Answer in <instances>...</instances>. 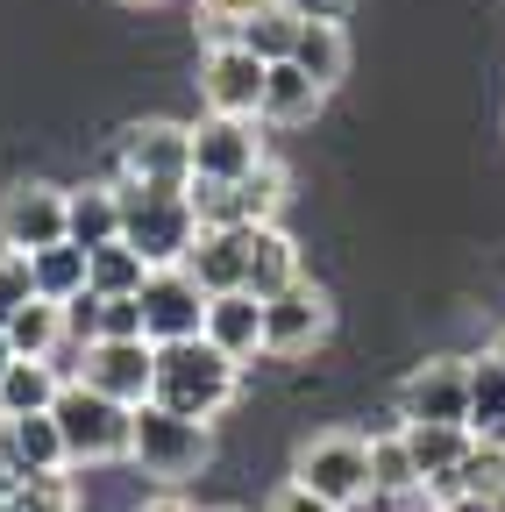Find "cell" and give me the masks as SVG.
Listing matches in <instances>:
<instances>
[{
  "mask_svg": "<svg viewBox=\"0 0 505 512\" xmlns=\"http://www.w3.org/2000/svg\"><path fill=\"white\" fill-rule=\"evenodd\" d=\"M93 342H143V306H136V299H100Z\"/></svg>",
  "mask_w": 505,
  "mask_h": 512,
  "instance_id": "cell-31",
  "label": "cell"
},
{
  "mask_svg": "<svg viewBox=\"0 0 505 512\" xmlns=\"http://www.w3.org/2000/svg\"><path fill=\"white\" fill-rule=\"evenodd\" d=\"M242 256H249V271H242V292L249 299H278L285 285H299V242L271 221V228H242Z\"/></svg>",
  "mask_w": 505,
  "mask_h": 512,
  "instance_id": "cell-16",
  "label": "cell"
},
{
  "mask_svg": "<svg viewBox=\"0 0 505 512\" xmlns=\"http://www.w3.org/2000/svg\"><path fill=\"white\" fill-rule=\"evenodd\" d=\"M200 342H214L235 370H242V363H257V356H264V299H249V292H221V299H207Z\"/></svg>",
  "mask_w": 505,
  "mask_h": 512,
  "instance_id": "cell-15",
  "label": "cell"
},
{
  "mask_svg": "<svg viewBox=\"0 0 505 512\" xmlns=\"http://www.w3.org/2000/svg\"><path fill=\"white\" fill-rule=\"evenodd\" d=\"M491 363H498V370H505V335H498V342H491Z\"/></svg>",
  "mask_w": 505,
  "mask_h": 512,
  "instance_id": "cell-38",
  "label": "cell"
},
{
  "mask_svg": "<svg viewBox=\"0 0 505 512\" xmlns=\"http://www.w3.org/2000/svg\"><path fill=\"white\" fill-rule=\"evenodd\" d=\"M292 484L313 491L321 505H335V512L370 498V441L363 434H313L292 463Z\"/></svg>",
  "mask_w": 505,
  "mask_h": 512,
  "instance_id": "cell-6",
  "label": "cell"
},
{
  "mask_svg": "<svg viewBox=\"0 0 505 512\" xmlns=\"http://www.w3.org/2000/svg\"><path fill=\"white\" fill-rule=\"evenodd\" d=\"M399 427H470V363L434 356L399 384Z\"/></svg>",
  "mask_w": 505,
  "mask_h": 512,
  "instance_id": "cell-8",
  "label": "cell"
},
{
  "mask_svg": "<svg viewBox=\"0 0 505 512\" xmlns=\"http://www.w3.org/2000/svg\"><path fill=\"white\" fill-rule=\"evenodd\" d=\"M399 441H406V456H413L420 484H434V477H449V470L463 463L470 427H399Z\"/></svg>",
  "mask_w": 505,
  "mask_h": 512,
  "instance_id": "cell-27",
  "label": "cell"
},
{
  "mask_svg": "<svg viewBox=\"0 0 505 512\" xmlns=\"http://www.w3.org/2000/svg\"><path fill=\"white\" fill-rule=\"evenodd\" d=\"M150 370H157L150 342H93L72 363V384H86V392H100V399L136 413V406H150Z\"/></svg>",
  "mask_w": 505,
  "mask_h": 512,
  "instance_id": "cell-11",
  "label": "cell"
},
{
  "mask_svg": "<svg viewBox=\"0 0 505 512\" xmlns=\"http://www.w3.org/2000/svg\"><path fill=\"white\" fill-rule=\"evenodd\" d=\"M22 299H36V292H29V256H8V249H0V328H8V313H15Z\"/></svg>",
  "mask_w": 505,
  "mask_h": 512,
  "instance_id": "cell-32",
  "label": "cell"
},
{
  "mask_svg": "<svg viewBox=\"0 0 505 512\" xmlns=\"http://www.w3.org/2000/svg\"><path fill=\"white\" fill-rule=\"evenodd\" d=\"M65 242L72 249H107V242H121V207H114V192L107 185H79V192H65Z\"/></svg>",
  "mask_w": 505,
  "mask_h": 512,
  "instance_id": "cell-18",
  "label": "cell"
},
{
  "mask_svg": "<svg viewBox=\"0 0 505 512\" xmlns=\"http://www.w3.org/2000/svg\"><path fill=\"white\" fill-rule=\"evenodd\" d=\"M185 278L200 285V299H221V292H242V271H249V256H242V228H200V242L185 249Z\"/></svg>",
  "mask_w": 505,
  "mask_h": 512,
  "instance_id": "cell-17",
  "label": "cell"
},
{
  "mask_svg": "<svg viewBox=\"0 0 505 512\" xmlns=\"http://www.w3.org/2000/svg\"><path fill=\"white\" fill-rule=\"evenodd\" d=\"M150 356H157V370H150V406H164V413H178V420H200V427L235 406L242 370H235L214 342H171V349H150Z\"/></svg>",
  "mask_w": 505,
  "mask_h": 512,
  "instance_id": "cell-1",
  "label": "cell"
},
{
  "mask_svg": "<svg viewBox=\"0 0 505 512\" xmlns=\"http://www.w3.org/2000/svg\"><path fill=\"white\" fill-rule=\"evenodd\" d=\"M328 320H335V306H328V292L313 278L285 285L278 299H264V356H306L328 335Z\"/></svg>",
  "mask_w": 505,
  "mask_h": 512,
  "instance_id": "cell-14",
  "label": "cell"
},
{
  "mask_svg": "<svg viewBox=\"0 0 505 512\" xmlns=\"http://www.w3.org/2000/svg\"><path fill=\"white\" fill-rule=\"evenodd\" d=\"M185 143H193V178L207 185H235L264 164V136L257 121H228V114H200L193 128H185Z\"/></svg>",
  "mask_w": 505,
  "mask_h": 512,
  "instance_id": "cell-9",
  "label": "cell"
},
{
  "mask_svg": "<svg viewBox=\"0 0 505 512\" xmlns=\"http://www.w3.org/2000/svg\"><path fill=\"white\" fill-rule=\"evenodd\" d=\"M434 512H491V505H470V498H456V505H434Z\"/></svg>",
  "mask_w": 505,
  "mask_h": 512,
  "instance_id": "cell-37",
  "label": "cell"
},
{
  "mask_svg": "<svg viewBox=\"0 0 505 512\" xmlns=\"http://www.w3.org/2000/svg\"><path fill=\"white\" fill-rule=\"evenodd\" d=\"M65 242V185H15L8 200H0V249L8 256H43Z\"/></svg>",
  "mask_w": 505,
  "mask_h": 512,
  "instance_id": "cell-10",
  "label": "cell"
},
{
  "mask_svg": "<svg viewBox=\"0 0 505 512\" xmlns=\"http://www.w3.org/2000/svg\"><path fill=\"white\" fill-rule=\"evenodd\" d=\"M143 278H150V264H143L129 242H107V249L86 256V292H93V299H136Z\"/></svg>",
  "mask_w": 505,
  "mask_h": 512,
  "instance_id": "cell-25",
  "label": "cell"
},
{
  "mask_svg": "<svg viewBox=\"0 0 505 512\" xmlns=\"http://www.w3.org/2000/svg\"><path fill=\"white\" fill-rule=\"evenodd\" d=\"M235 43L257 57V64H285V57H292V43H299V15H292V8H264L257 22L235 36Z\"/></svg>",
  "mask_w": 505,
  "mask_h": 512,
  "instance_id": "cell-28",
  "label": "cell"
},
{
  "mask_svg": "<svg viewBox=\"0 0 505 512\" xmlns=\"http://www.w3.org/2000/svg\"><path fill=\"white\" fill-rule=\"evenodd\" d=\"M285 64H299V72L328 93V86L349 72V36H342L335 22H299V43H292V57H285Z\"/></svg>",
  "mask_w": 505,
  "mask_h": 512,
  "instance_id": "cell-23",
  "label": "cell"
},
{
  "mask_svg": "<svg viewBox=\"0 0 505 512\" xmlns=\"http://www.w3.org/2000/svg\"><path fill=\"white\" fill-rule=\"evenodd\" d=\"M292 15H299V22H335V29H342V22H349V0H292Z\"/></svg>",
  "mask_w": 505,
  "mask_h": 512,
  "instance_id": "cell-33",
  "label": "cell"
},
{
  "mask_svg": "<svg viewBox=\"0 0 505 512\" xmlns=\"http://www.w3.org/2000/svg\"><path fill=\"white\" fill-rule=\"evenodd\" d=\"M491 427H505V370L491 356H477L470 363V434H491Z\"/></svg>",
  "mask_w": 505,
  "mask_h": 512,
  "instance_id": "cell-29",
  "label": "cell"
},
{
  "mask_svg": "<svg viewBox=\"0 0 505 512\" xmlns=\"http://www.w3.org/2000/svg\"><path fill=\"white\" fill-rule=\"evenodd\" d=\"M114 164H121V178L157 185V192H185V185H193V143H185L178 121H136V128H121Z\"/></svg>",
  "mask_w": 505,
  "mask_h": 512,
  "instance_id": "cell-7",
  "label": "cell"
},
{
  "mask_svg": "<svg viewBox=\"0 0 505 512\" xmlns=\"http://www.w3.org/2000/svg\"><path fill=\"white\" fill-rule=\"evenodd\" d=\"M50 427H57V441H65V463H114V456H129V406L86 392V384H57Z\"/></svg>",
  "mask_w": 505,
  "mask_h": 512,
  "instance_id": "cell-3",
  "label": "cell"
},
{
  "mask_svg": "<svg viewBox=\"0 0 505 512\" xmlns=\"http://www.w3.org/2000/svg\"><path fill=\"white\" fill-rule=\"evenodd\" d=\"M264 72H271V64H257L242 43H214V50L200 57V100H207V114L257 121V107H264Z\"/></svg>",
  "mask_w": 505,
  "mask_h": 512,
  "instance_id": "cell-13",
  "label": "cell"
},
{
  "mask_svg": "<svg viewBox=\"0 0 505 512\" xmlns=\"http://www.w3.org/2000/svg\"><path fill=\"white\" fill-rule=\"evenodd\" d=\"M342 512H399L392 498H356V505H342Z\"/></svg>",
  "mask_w": 505,
  "mask_h": 512,
  "instance_id": "cell-36",
  "label": "cell"
},
{
  "mask_svg": "<svg viewBox=\"0 0 505 512\" xmlns=\"http://www.w3.org/2000/svg\"><path fill=\"white\" fill-rule=\"evenodd\" d=\"M8 512H72V484L65 477H22Z\"/></svg>",
  "mask_w": 505,
  "mask_h": 512,
  "instance_id": "cell-30",
  "label": "cell"
},
{
  "mask_svg": "<svg viewBox=\"0 0 505 512\" xmlns=\"http://www.w3.org/2000/svg\"><path fill=\"white\" fill-rule=\"evenodd\" d=\"M185 200H193V221H200V228H271L278 207H285V171L264 157L257 171L235 178V185L193 178V185H185Z\"/></svg>",
  "mask_w": 505,
  "mask_h": 512,
  "instance_id": "cell-5",
  "label": "cell"
},
{
  "mask_svg": "<svg viewBox=\"0 0 505 512\" xmlns=\"http://www.w3.org/2000/svg\"><path fill=\"white\" fill-rule=\"evenodd\" d=\"M8 349L22 356V363H50L57 349H65V306H50V299H22L15 313H8Z\"/></svg>",
  "mask_w": 505,
  "mask_h": 512,
  "instance_id": "cell-19",
  "label": "cell"
},
{
  "mask_svg": "<svg viewBox=\"0 0 505 512\" xmlns=\"http://www.w3.org/2000/svg\"><path fill=\"white\" fill-rule=\"evenodd\" d=\"M8 456H15V477H65V441H57L50 413L36 420H8Z\"/></svg>",
  "mask_w": 505,
  "mask_h": 512,
  "instance_id": "cell-22",
  "label": "cell"
},
{
  "mask_svg": "<svg viewBox=\"0 0 505 512\" xmlns=\"http://www.w3.org/2000/svg\"><path fill=\"white\" fill-rule=\"evenodd\" d=\"M136 512H193V505H185V498H171V491H164V498H143Z\"/></svg>",
  "mask_w": 505,
  "mask_h": 512,
  "instance_id": "cell-35",
  "label": "cell"
},
{
  "mask_svg": "<svg viewBox=\"0 0 505 512\" xmlns=\"http://www.w3.org/2000/svg\"><path fill=\"white\" fill-rule=\"evenodd\" d=\"M29 292H36V299H50V306H72V299L86 292V249L57 242V249L29 256Z\"/></svg>",
  "mask_w": 505,
  "mask_h": 512,
  "instance_id": "cell-24",
  "label": "cell"
},
{
  "mask_svg": "<svg viewBox=\"0 0 505 512\" xmlns=\"http://www.w3.org/2000/svg\"><path fill=\"white\" fill-rule=\"evenodd\" d=\"M129 456H136V470H143V477L178 484V477H200V470H207L214 434H207L200 420L164 413V406H136V413H129Z\"/></svg>",
  "mask_w": 505,
  "mask_h": 512,
  "instance_id": "cell-4",
  "label": "cell"
},
{
  "mask_svg": "<svg viewBox=\"0 0 505 512\" xmlns=\"http://www.w3.org/2000/svg\"><path fill=\"white\" fill-rule=\"evenodd\" d=\"M321 86H313L299 64H271L264 72V107H257V121H278V128H292V121H313L321 114Z\"/></svg>",
  "mask_w": 505,
  "mask_h": 512,
  "instance_id": "cell-21",
  "label": "cell"
},
{
  "mask_svg": "<svg viewBox=\"0 0 505 512\" xmlns=\"http://www.w3.org/2000/svg\"><path fill=\"white\" fill-rule=\"evenodd\" d=\"M264 512H335V505H321V498H313V491H299V484H285Z\"/></svg>",
  "mask_w": 505,
  "mask_h": 512,
  "instance_id": "cell-34",
  "label": "cell"
},
{
  "mask_svg": "<svg viewBox=\"0 0 505 512\" xmlns=\"http://www.w3.org/2000/svg\"><path fill=\"white\" fill-rule=\"evenodd\" d=\"M57 384H65V377H57L50 363H8V370H0V427H8V420H36V413H50V399H57Z\"/></svg>",
  "mask_w": 505,
  "mask_h": 512,
  "instance_id": "cell-20",
  "label": "cell"
},
{
  "mask_svg": "<svg viewBox=\"0 0 505 512\" xmlns=\"http://www.w3.org/2000/svg\"><path fill=\"white\" fill-rule=\"evenodd\" d=\"M114 207H121V242H129L150 271H178L185 249L200 242V221H193V200L185 192H157V185H136V178H114Z\"/></svg>",
  "mask_w": 505,
  "mask_h": 512,
  "instance_id": "cell-2",
  "label": "cell"
},
{
  "mask_svg": "<svg viewBox=\"0 0 505 512\" xmlns=\"http://www.w3.org/2000/svg\"><path fill=\"white\" fill-rule=\"evenodd\" d=\"M8 363H15V349H8V335H0V370H8Z\"/></svg>",
  "mask_w": 505,
  "mask_h": 512,
  "instance_id": "cell-39",
  "label": "cell"
},
{
  "mask_svg": "<svg viewBox=\"0 0 505 512\" xmlns=\"http://www.w3.org/2000/svg\"><path fill=\"white\" fill-rule=\"evenodd\" d=\"M370 498H392V505H413V498H420V470H413V456H406L399 427L370 441Z\"/></svg>",
  "mask_w": 505,
  "mask_h": 512,
  "instance_id": "cell-26",
  "label": "cell"
},
{
  "mask_svg": "<svg viewBox=\"0 0 505 512\" xmlns=\"http://www.w3.org/2000/svg\"><path fill=\"white\" fill-rule=\"evenodd\" d=\"M136 306H143V342H150V349L200 342L207 299H200V285L185 278V271H150V278H143V292H136Z\"/></svg>",
  "mask_w": 505,
  "mask_h": 512,
  "instance_id": "cell-12",
  "label": "cell"
},
{
  "mask_svg": "<svg viewBox=\"0 0 505 512\" xmlns=\"http://www.w3.org/2000/svg\"><path fill=\"white\" fill-rule=\"evenodd\" d=\"M143 8H150V0H143Z\"/></svg>",
  "mask_w": 505,
  "mask_h": 512,
  "instance_id": "cell-40",
  "label": "cell"
}]
</instances>
